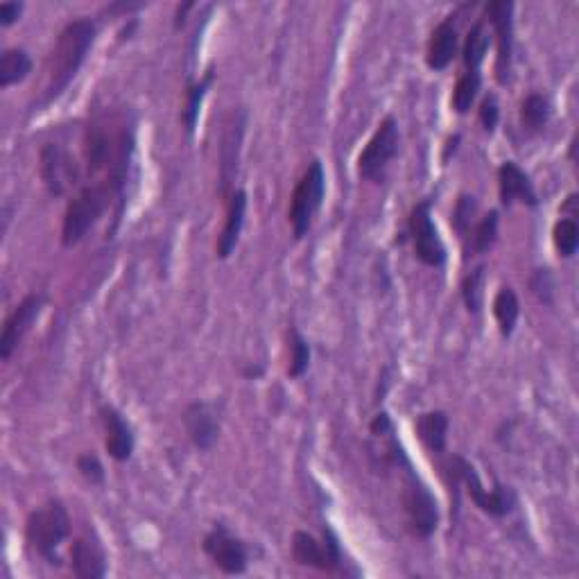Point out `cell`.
I'll use <instances>...</instances> for the list:
<instances>
[{
    "mask_svg": "<svg viewBox=\"0 0 579 579\" xmlns=\"http://www.w3.org/2000/svg\"><path fill=\"white\" fill-rule=\"evenodd\" d=\"M95 37H98V28L89 19L71 21L62 30L53 55H50L46 102L59 98L68 89V84L75 80L77 71H80L86 55L93 48Z\"/></svg>",
    "mask_w": 579,
    "mask_h": 579,
    "instance_id": "cell-1",
    "label": "cell"
},
{
    "mask_svg": "<svg viewBox=\"0 0 579 579\" xmlns=\"http://www.w3.org/2000/svg\"><path fill=\"white\" fill-rule=\"evenodd\" d=\"M68 537H71V516L59 500L34 509L25 523V539L50 566H62L59 548Z\"/></svg>",
    "mask_w": 579,
    "mask_h": 579,
    "instance_id": "cell-2",
    "label": "cell"
},
{
    "mask_svg": "<svg viewBox=\"0 0 579 579\" xmlns=\"http://www.w3.org/2000/svg\"><path fill=\"white\" fill-rule=\"evenodd\" d=\"M111 195L114 190L109 188V184H93L82 188L71 202L66 206L64 213V224H62V243L64 247H75L80 245L86 238L98 220L102 218V213L109 209Z\"/></svg>",
    "mask_w": 579,
    "mask_h": 579,
    "instance_id": "cell-3",
    "label": "cell"
},
{
    "mask_svg": "<svg viewBox=\"0 0 579 579\" xmlns=\"http://www.w3.org/2000/svg\"><path fill=\"white\" fill-rule=\"evenodd\" d=\"M451 475H453V485H464L466 494L471 496L473 505L494 518H503L507 514L514 512L516 507V494L509 487L496 482L494 489H485L482 485L478 471L473 469V464H469L464 457H453L451 460Z\"/></svg>",
    "mask_w": 579,
    "mask_h": 579,
    "instance_id": "cell-4",
    "label": "cell"
},
{
    "mask_svg": "<svg viewBox=\"0 0 579 579\" xmlns=\"http://www.w3.org/2000/svg\"><path fill=\"white\" fill-rule=\"evenodd\" d=\"M324 193H326L324 166H322V161L315 159L304 172V177L299 179L295 193H292L288 220L297 240L304 238L310 231V227H313L315 215L319 209H322Z\"/></svg>",
    "mask_w": 579,
    "mask_h": 579,
    "instance_id": "cell-5",
    "label": "cell"
},
{
    "mask_svg": "<svg viewBox=\"0 0 579 579\" xmlns=\"http://www.w3.org/2000/svg\"><path fill=\"white\" fill-rule=\"evenodd\" d=\"M401 503L405 512V523H408L410 532L419 539L432 537V532L439 525V505L432 491L423 485L419 475H414L408 466V478L403 482Z\"/></svg>",
    "mask_w": 579,
    "mask_h": 579,
    "instance_id": "cell-6",
    "label": "cell"
},
{
    "mask_svg": "<svg viewBox=\"0 0 579 579\" xmlns=\"http://www.w3.org/2000/svg\"><path fill=\"white\" fill-rule=\"evenodd\" d=\"M399 152V123L394 116H387L378 125L374 136L369 138L367 148L358 157V175L367 181H380L390 161Z\"/></svg>",
    "mask_w": 579,
    "mask_h": 579,
    "instance_id": "cell-7",
    "label": "cell"
},
{
    "mask_svg": "<svg viewBox=\"0 0 579 579\" xmlns=\"http://www.w3.org/2000/svg\"><path fill=\"white\" fill-rule=\"evenodd\" d=\"M414 256L428 267H442L446 263V247L439 231L432 222V202L423 200L414 206L408 220Z\"/></svg>",
    "mask_w": 579,
    "mask_h": 579,
    "instance_id": "cell-8",
    "label": "cell"
},
{
    "mask_svg": "<svg viewBox=\"0 0 579 579\" xmlns=\"http://www.w3.org/2000/svg\"><path fill=\"white\" fill-rule=\"evenodd\" d=\"M292 557H295L299 566L333 573V570H337L342 564L340 541H337V537L328 527L324 530V541H317L313 534L299 530L292 534Z\"/></svg>",
    "mask_w": 579,
    "mask_h": 579,
    "instance_id": "cell-9",
    "label": "cell"
},
{
    "mask_svg": "<svg viewBox=\"0 0 579 579\" xmlns=\"http://www.w3.org/2000/svg\"><path fill=\"white\" fill-rule=\"evenodd\" d=\"M202 548L224 575H243L247 570V546L238 537H233L222 523L213 525V530L204 537Z\"/></svg>",
    "mask_w": 579,
    "mask_h": 579,
    "instance_id": "cell-10",
    "label": "cell"
},
{
    "mask_svg": "<svg viewBox=\"0 0 579 579\" xmlns=\"http://www.w3.org/2000/svg\"><path fill=\"white\" fill-rule=\"evenodd\" d=\"M41 179L53 197L66 195V190L80 179V170L62 145L48 143L41 150Z\"/></svg>",
    "mask_w": 579,
    "mask_h": 579,
    "instance_id": "cell-11",
    "label": "cell"
},
{
    "mask_svg": "<svg viewBox=\"0 0 579 579\" xmlns=\"http://www.w3.org/2000/svg\"><path fill=\"white\" fill-rule=\"evenodd\" d=\"M43 304H46L43 295L32 292V295L25 297L21 304L12 310V315L5 319L3 335H0V358L3 360L12 358V353L19 349L23 337L28 335L32 324L39 319Z\"/></svg>",
    "mask_w": 579,
    "mask_h": 579,
    "instance_id": "cell-12",
    "label": "cell"
},
{
    "mask_svg": "<svg viewBox=\"0 0 579 579\" xmlns=\"http://www.w3.org/2000/svg\"><path fill=\"white\" fill-rule=\"evenodd\" d=\"M487 19L494 25L498 37V62L496 77L500 84L509 82L512 73V53H514V5L512 3H489Z\"/></svg>",
    "mask_w": 579,
    "mask_h": 579,
    "instance_id": "cell-13",
    "label": "cell"
},
{
    "mask_svg": "<svg viewBox=\"0 0 579 579\" xmlns=\"http://www.w3.org/2000/svg\"><path fill=\"white\" fill-rule=\"evenodd\" d=\"M184 426L190 442L200 451H209L220 437V414L213 403L195 401L184 410Z\"/></svg>",
    "mask_w": 579,
    "mask_h": 579,
    "instance_id": "cell-14",
    "label": "cell"
},
{
    "mask_svg": "<svg viewBox=\"0 0 579 579\" xmlns=\"http://www.w3.org/2000/svg\"><path fill=\"white\" fill-rule=\"evenodd\" d=\"M100 419L105 426V448L116 462H127L134 453V432L116 408L102 405Z\"/></svg>",
    "mask_w": 579,
    "mask_h": 579,
    "instance_id": "cell-15",
    "label": "cell"
},
{
    "mask_svg": "<svg viewBox=\"0 0 579 579\" xmlns=\"http://www.w3.org/2000/svg\"><path fill=\"white\" fill-rule=\"evenodd\" d=\"M498 193L503 206H512L514 202H521L527 206H537V190H534L527 172L516 166L514 161H505L498 168Z\"/></svg>",
    "mask_w": 579,
    "mask_h": 579,
    "instance_id": "cell-16",
    "label": "cell"
},
{
    "mask_svg": "<svg viewBox=\"0 0 579 579\" xmlns=\"http://www.w3.org/2000/svg\"><path fill=\"white\" fill-rule=\"evenodd\" d=\"M71 568L73 575L80 579H100L107 575V557L100 541L86 534L80 537L71 548Z\"/></svg>",
    "mask_w": 579,
    "mask_h": 579,
    "instance_id": "cell-17",
    "label": "cell"
},
{
    "mask_svg": "<svg viewBox=\"0 0 579 579\" xmlns=\"http://www.w3.org/2000/svg\"><path fill=\"white\" fill-rule=\"evenodd\" d=\"M457 50H460V34H457L455 23L451 19L442 21L430 34L426 64L432 71H444V68L455 59Z\"/></svg>",
    "mask_w": 579,
    "mask_h": 579,
    "instance_id": "cell-18",
    "label": "cell"
},
{
    "mask_svg": "<svg viewBox=\"0 0 579 579\" xmlns=\"http://www.w3.org/2000/svg\"><path fill=\"white\" fill-rule=\"evenodd\" d=\"M245 213H247V193L245 190H236V193L229 197L227 220H224L218 245H215V252H218V258H222V261L229 258L238 245L240 233H243L245 227Z\"/></svg>",
    "mask_w": 579,
    "mask_h": 579,
    "instance_id": "cell-19",
    "label": "cell"
},
{
    "mask_svg": "<svg viewBox=\"0 0 579 579\" xmlns=\"http://www.w3.org/2000/svg\"><path fill=\"white\" fill-rule=\"evenodd\" d=\"M417 435L423 442V446L432 453H444L446 451V439H448V417L446 412L435 410L426 412L417 419Z\"/></svg>",
    "mask_w": 579,
    "mask_h": 579,
    "instance_id": "cell-20",
    "label": "cell"
},
{
    "mask_svg": "<svg viewBox=\"0 0 579 579\" xmlns=\"http://www.w3.org/2000/svg\"><path fill=\"white\" fill-rule=\"evenodd\" d=\"M30 73L32 59L23 48H7L3 57H0V86H3V89L23 82Z\"/></svg>",
    "mask_w": 579,
    "mask_h": 579,
    "instance_id": "cell-21",
    "label": "cell"
},
{
    "mask_svg": "<svg viewBox=\"0 0 579 579\" xmlns=\"http://www.w3.org/2000/svg\"><path fill=\"white\" fill-rule=\"evenodd\" d=\"M494 315L500 328V335L512 337L518 315H521V304H518V297L512 288H500L498 295L494 299Z\"/></svg>",
    "mask_w": 579,
    "mask_h": 579,
    "instance_id": "cell-22",
    "label": "cell"
},
{
    "mask_svg": "<svg viewBox=\"0 0 579 579\" xmlns=\"http://www.w3.org/2000/svg\"><path fill=\"white\" fill-rule=\"evenodd\" d=\"M243 118L238 123L229 125L227 134H224L222 141V195L227 193V186L231 184L233 172H236L238 166V148H240V138H243Z\"/></svg>",
    "mask_w": 579,
    "mask_h": 579,
    "instance_id": "cell-23",
    "label": "cell"
},
{
    "mask_svg": "<svg viewBox=\"0 0 579 579\" xmlns=\"http://www.w3.org/2000/svg\"><path fill=\"white\" fill-rule=\"evenodd\" d=\"M550 114H552V109H550V100L546 98V95H541V93L527 95L521 105L523 129H527V132H541V129L548 125Z\"/></svg>",
    "mask_w": 579,
    "mask_h": 579,
    "instance_id": "cell-24",
    "label": "cell"
},
{
    "mask_svg": "<svg viewBox=\"0 0 579 579\" xmlns=\"http://www.w3.org/2000/svg\"><path fill=\"white\" fill-rule=\"evenodd\" d=\"M489 50V32H487V25L485 23H475L469 37L464 41V50H462V57H464V66L469 68V71H480L482 62H485V55Z\"/></svg>",
    "mask_w": 579,
    "mask_h": 579,
    "instance_id": "cell-25",
    "label": "cell"
},
{
    "mask_svg": "<svg viewBox=\"0 0 579 579\" xmlns=\"http://www.w3.org/2000/svg\"><path fill=\"white\" fill-rule=\"evenodd\" d=\"M480 86H482V75L480 71H466L460 80L455 84V91H453V109L457 114H469L471 107L475 105V100H478V93H480Z\"/></svg>",
    "mask_w": 579,
    "mask_h": 579,
    "instance_id": "cell-26",
    "label": "cell"
},
{
    "mask_svg": "<svg viewBox=\"0 0 579 579\" xmlns=\"http://www.w3.org/2000/svg\"><path fill=\"white\" fill-rule=\"evenodd\" d=\"M469 252L473 254H487L498 240V211L487 213L475 227L469 231Z\"/></svg>",
    "mask_w": 579,
    "mask_h": 579,
    "instance_id": "cell-27",
    "label": "cell"
},
{
    "mask_svg": "<svg viewBox=\"0 0 579 579\" xmlns=\"http://www.w3.org/2000/svg\"><path fill=\"white\" fill-rule=\"evenodd\" d=\"M211 82H213V71L206 73L202 82L188 86V91H186V107H184V111H181V120H184V125H186L188 132H193L195 125H197V118H200L202 100H204L206 91H209Z\"/></svg>",
    "mask_w": 579,
    "mask_h": 579,
    "instance_id": "cell-28",
    "label": "cell"
},
{
    "mask_svg": "<svg viewBox=\"0 0 579 579\" xmlns=\"http://www.w3.org/2000/svg\"><path fill=\"white\" fill-rule=\"evenodd\" d=\"M462 299L469 313H480L485 301V265H478L471 274H466L462 283Z\"/></svg>",
    "mask_w": 579,
    "mask_h": 579,
    "instance_id": "cell-29",
    "label": "cell"
},
{
    "mask_svg": "<svg viewBox=\"0 0 579 579\" xmlns=\"http://www.w3.org/2000/svg\"><path fill=\"white\" fill-rule=\"evenodd\" d=\"M552 243H555V249L561 258H573L577 254V247H579L577 222L570 220V218L559 220L555 224V229H552Z\"/></svg>",
    "mask_w": 579,
    "mask_h": 579,
    "instance_id": "cell-30",
    "label": "cell"
},
{
    "mask_svg": "<svg viewBox=\"0 0 579 579\" xmlns=\"http://www.w3.org/2000/svg\"><path fill=\"white\" fill-rule=\"evenodd\" d=\"M290 367H288V376L290 378H299L304 376L310 365V347L306 342V337L301 335L297 328H290Z\"/></svg>",
    "mask_w": 579,
    "mask_h": 579,
    "instance_id": "cell-31",
    "label": "cell"
},
{
    "mask_svg": "<svg viewBox=\"0 0 579 579\" xmlns=\"http://www.w3.org/2000/svg\"><path fill=\"white\" fill-rule=\"evenodd\" d=\"M475 209H478V204H475V197L460 195V200H457V206H455V211H453V227H455L457 233H460L462 238L469 236Z\"/></svg>",
    "mask_w": 579,
    "mask_h": 579,
    "instance_id": "cell-32",
    "label": "cell"
},
{
    "mask_svg": "<svg viewBox=\"0 0 579 579\" xmlns=\"http://www.w3.org/2000/svg\"><path fill=\"white\" fill-rule=\"evenodd\" d=\"M77 471H80L82 478L89 480L91 485H102V482H105V466L91 453L77 457Z\"/></svg>",
    "mask_w": 579,
    "mask_h": 579,
    "instance_id": "cell-33",
    "label": "cell"
},
{
    "mask_svg": "<svg viewBox=\"0 0 579 579\" xmlns=\"http://www.w3.org/2000/svg\"><path fill=\"white\" fill-rule=\"evenodd\" d=\"M500 120V107H498V100L496 95H487L485 100H482L480 105V123L485 127V132H494L496 125Z\"/></svg>",
    "mask_w": 579,
    "mask_h": 579,
    "instance_id": "cell-34",
    "label": "cell"
},
{
    "mask_svg": "<svg viewBox=\"0 0 579 579\" xmlns=\"http://www.w3.org/2000/svg\"><path fill=\"white\" fill-rule=\"evenodd\" d=\"M21 14L23 3H3L0 5V25H3V28H10V25L21 19Z\"/></svg>",
    "mask_w": 579,
    "mask_h": 579,
    "instance_id": "cell-35",
    "label": "cell"
},
{
    "mask_svg": "<svg viewBox=\"0 0 579 579\" xmlns=\"http://www.w3.org/2000/svg\"><path fill=\"white\" fill-rule=\"evenodd\" d=\"M534 279H537V281H532V290L537 292V295H539L543 301H550L552 281H550L548 270H539L537 274H534Z\"/></svg>",
    "mask_w": 579,
    "mask_h": 579,
    "instance_id": "cell-36",
    "label": "cell"
}]
</instances>
